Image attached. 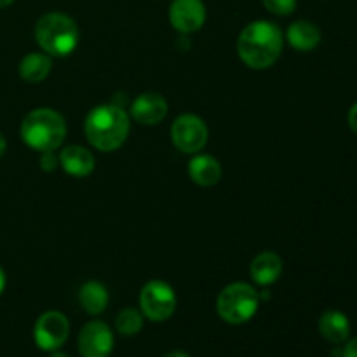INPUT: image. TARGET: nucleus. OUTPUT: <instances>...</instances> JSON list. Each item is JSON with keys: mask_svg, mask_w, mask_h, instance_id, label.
Segmentation results:
<instances>
[{"mask_svg": "<svg viewBox=\"0 0 357 357\" xmlns=\"http://www.w3.org/2000/svg\"><path fill=\"white\" fill-rule=\"evenodd\" d=\"M115 326H117L119 333L132 337V335L139 333V330L143 328V316L136 309H124L122 312H119Z\"/></svg>", "mask_w": 357, "mask_h": 357, "instance_id": "19", "label": "nucleus"}, {"mask_svg": "<svg viewBox=\"0 0 357 357\" xmlns=\"http://www.w3.org/2000/svg\"><path fill=\"white\" fill-rule=\"evenodd\" d=\"M35 40L49 56H68L79 44V26L63 13H47L35 24Z\"/></svg>", "mask_w": 357, "mask_h": 357, "instance_id": "4", "label": "nucleus"}, {"mask_svg": "<svg viewBox=\"0 0 357 357\" xmlns=\"http://www.w3.org/2000/svg\"><path fill=\"white\" fill-rule=\"evenodd\" d=\"M251 279L260 286H268L278 281L282 274V260L279 255L272 251H265L255 257L251 261Z\"/></svg>", "mask_w": 357, "mask_h": 357, "instance_id": "13", "label": "nucleus"}, {"mask_svg": "<svg viewBox=\"0 0 357 357\" xmlns=\"http://www.w3.org/2000/svg\"><path fill=\"white\" fill-rule=\"evenodd\" d=\"M261 3L268 13L278 16H288L296 9V0H261Z\"/></svg>", "mask_w": 357, "mask_h": 357, "instance_id": "20", "label": "nucleus"}, {"mask_svg": "<svg viewBox=\"0 0 357 357\" xmlns=\"http://www.w3.org/2000/svg\"><path fill=\"white\" fill-rule=\"evenodd\" d=\"M58 159L59 166L75 178L89 176L94 171V166H96V160H94L93 153L79 145H70L66 149H63Z\"/></svg>", "mask_w": 357, "mask_h": 357, "instance_id": "12", "label": "nucleus"}, {"mask_svg": "<svg viewBox=\"0 0 357 357\" xmlns=\"http://www.w3.org/2000/svg\"><path fill=\"white\" fill-rule=\"evenodd\" d=\"M114 349L112 330L101 321H91L79 335V352L82 357H108Z\"/></svg>", "mask_w": 357, "mask_h": 357, "instance_id": "9", "label": "nucleus"}, {"mask_svg": "<svg viewBox=\"0 0 357 357\" xmlns=\"http://www.w3.org/2000/svg\"><path fill=\"white\" fill-rule=\"evenodd\" d=\"M70 333V323L58 310H49L42 314L35 323V344L42 351H58L66 342Z\"/></svg>", "mask_w": 357, "mask_h": 357, "instance_id": "8", "label": "nucleus"}, {"mask_svg": "<svg viewBox=\"0 0 357 357\" xmlns=\"http://www.w3.org/2000/svg\"><path fill=\"white\" fill-rule=\"evenodd\" d=\"M13 2L14 0H0V9H3V7H9Z\"/></svg>", "mask_w": 357, "mask_h": 357, "instance_id": "27", "label": "nucleus"}, {"mask_svg": "<svg viewBox=\"0 0 357 357\" xmlns=\"http://www.w3.org/2000/svg\"><path fill=\"white\" fill-rule=\"evenodd\" d=\"M79 302L87 314L98 316V314L103 312L108 305L107 288L98 281L86 282L79 291Z\"/></svg>", "mask_w": 357, "mask_h": 357, "instance_id": "18", "label": "nucleus"}, {"mask_svg": "<svg viewBox=\"0 0 357 357\" xmlns=\"http://www.w3.org/2000/svg\"><path fill=\"white\" fill-rule=\"evenodd\" d=\"M6 149H7V142H6V138L2 136V132H0V157L3 155Z\"/></svg>", "mask_w": 357, "mask_h": 357, "instance_id": "25", "label": "nucleus"}, {"mask_svg": "<svg viewBox=\"0 0 357 357\" xmlns=\"http://www.w3.org/2000/svg\"><path fill=\"white\" fill-rule=\"evenodd\" d=\"M51 72V58L42 52H30L20 63L21 79L30 84H38L45 80Z\"/></svg>", "mask_w": 357, "mask_h": 357, "instance_id": "17", "label": "nucleus"}, {"mask_svg": "<svg viewBox=\"0 0 357 357\" xmlns=\"http://www.w3.org/2000/svg\"><path fill=\"white\" fill-rule=\"evenodd\" d=\"M49 357H68V356L61 354V352H54V351H52V354H51V356H49Z\"/></svg>", "mask_w": 357, "mask_h": 357, "instance_id": "28", "label": "nucleus"}, {"mask_svg": "<svg viewBox=\"0 0 357 357\" xmlns=\"http://www.w3.org/2000/svg\"><path fill=\"white\" fill-rule=\"evenodd\" d=\"M139 305L145 317L160 323L169 319L176 310V293L167 282L155 279L143 286L139 293Z\"/></svg>", "mask_w": 357, "mask_h": 357, "instance_id": "6", "label": "nucleus"}, {"mask_svg": "<svg viewBox=\"0 0 357 357\" xmlns=\"http://www.w3.org/2000/svg\"><path fill=\"white\" fill-rule=\"evenodd\" d=\"M59 164V159L54 155V152H42V157H40V167L44 171H54L56 167H58Z\"/></svg>", "mask_w": 357, "mask_h": 357, "instance_id": "21", "label": "nucleus"}, {"mask_svg": "<svg viewBox=\"0 0 357 357\" xmlns=\"http://www.w3.org/2000/svg\"><path fill=\"white\" fill-rule=\"evenodd\" d=\"M169 21L180 33H194L206 21V6L202 0H173L169 6Z\"/></svg>", "mask_w": 357, "mask_h": 357, "instance_id": "10", "label": "nucleus"}, {"mask_svg": "<svg viewBox=\"0 0 357 357\" xmlns=\"http://www.w3.org/2000/svg\"><path fill=\"white\" fill-rule=\"evenodd\" d=\"M260 295L246 282H232L227 286L216 300L218 316L229 324H243L257 314Z\"/></svg>", "mask_w": 357, "mask_h": 357, "instance_id": "5", "label": "nucleus"}, {"mask_svg": "<svg viewBox=\"0 0 357 357\" xmlns=\"http://www.w3.org/2000/svg\"><path fill=\"white\" fill-rule=\"evenodd\" d=\"M21 139L37 152H54L63 145L66 136V122L61 114L52 108H37L21 122Z\"/></svg>", "mask_w": 357, "mask_h": 357, "instance_id": "3", "label": "nucleus"}, {"mask_svg": "<svg viewBox=\"0 0 357 357\" xmlns=\"http://www.w3.org/2000/svg\"><path fill=\"white\" fill-rule=\"evenodd\" d=\"M167 115V101L159 93H143L132 101L131 117L143 126H155Z\"/></svg>", "mask_w": 357, "mask_h": 357, "instance_id": "11", "label": "nucleus"}, {"mask_svg": "<svg viewBox=\"0 0 357 357\" xmlns=\"http://www.w3.org/2000/svg\"><path fill=\"white\" fill-rule=\"evenodd\" d=\"M188 176L201 187H213L222 180V166L211 155H195L188 162Z\"/></svg>", "mask_w": 357, "mask_h": 357, "instance_id": "14", "label": "nucleus"}, {"mask_svg": "<svg viewBox=\"0 0 357 357\" xmlns=\"http://www.w3.org/2000/svg\"><path fill=\"white\" fill-rule=\"evenodd\" d=\"M342 357H357V337L347 342L345 349L342 351Z\"/></svg>", "mask_w": 357, "mask_h": 357, "instance_id": "22", "label": "nucleus"}, {"mask_svg": "<svg viewBox=\"0 0 357 357\" xmlns=\"http://www.w3.org/2000/svg\"><path fill=\"white\" fill-rule=\"evenodd\" d=\"M284 37L278 24L271 21H253L241 31L237 38V52L244 65L253 70H265L279 59Z\"/></svg>", "mask_w": 357, "mask_h": 357, "instance_id": "1", "label": "nucleus"}, {"mask_svg": "<svg viewBox=\"0 0 357 357\" xmlns=\"http://www.w3.org/2000/svg\"><path fill=\"white\" fill-rule=\"evenodd\" d=\"M129 115L119 105H100L86 117L84 131L94 149L101 152H114L124 145L129 135Z\"/></svg>", "mask_w": 357, "mask_h": 357, "instance_id": "2", "label": "nucleus"}, {"mask_svg": "<svg viewBox=\"0 0 357 357\" xmlns=\"http://www.w3.org/2000/svg\"><path fill=\"white\" fill-rule=\"evenodd\" d=\"M166 357H190L187 354V352H181V351H174V352H169Z\"/></svg>", "mask_w": 357, "mask_h": 357, "instance_id": "26", "label": "nucleus"}, {"mask_svg": "<svg viewBox=\"0 0 357 357\" xmlns=\"http://www.w3.org/2000/svg\"><path fill=\"white\" fill-rule=\"evenodd\" d=\"M286 38H288L289 45L296 51H312L319 45L321 42V30L310 21H295L289 24L288 31H286Z\"/></svg>", "mask_w": 357, "mask_h": 357, "instance_id": "15", "label": "nucleus"}, {"mask_svg": "<svg viewBox=\"0 0 357 357\" xmlns=\"http://www.w3.org/2000/svg\"><path fill=\"white\" fill-rule=\"evenodd\" d=\"M347 122H349V128H351L352 131H354L356 135H357V103L352 105L351 110H349Z\"/></svg>", "mask_w": 357, "mask_h": 357, "instance_id": "23", "label": "nucleus"}, {"mask_svg": "<svg viewBox=\"0 0 357 357\" xmlns=\"http://www.w3.org/2000/svg\"><path fill=\"white\" fill-rule=\"evenodd\" d=\"M319 331L331 344H344L351 337V323L340 310H328L321 316Z\"/></svg>", "mask_w": 357, "mask_h": 357, "instance_id": "16", "label": "nucleus"}, {"mask_svg": "<svg viewBox=\"0 0 357 357\" xmlns=\"http://www.w3.org/2000/svg\"><path fill=\"white\" fill-rule=\"evenodd\" d=\"M3 288H6V272H3L2 267H0V295H2Z\"/></svg>", "mask_w": 357, "mask_h": 357, "instance_id": "24", "label": "nucleus"}, {"mask_svg": "<svg viewBox=\"0 0 357 357\" xmlns=\"http://www.w3.org/2000/svg\"><path fill=\"white\" fill-rule=\"evenodd\" d=\"M171 139L183 153H197L208 143V126L194 114H183L171 126Z\"/></svg>", "mask_w": 357, "mask_h": 357, "instance_id": "7", "label": "nucleus"}]
</instances>
